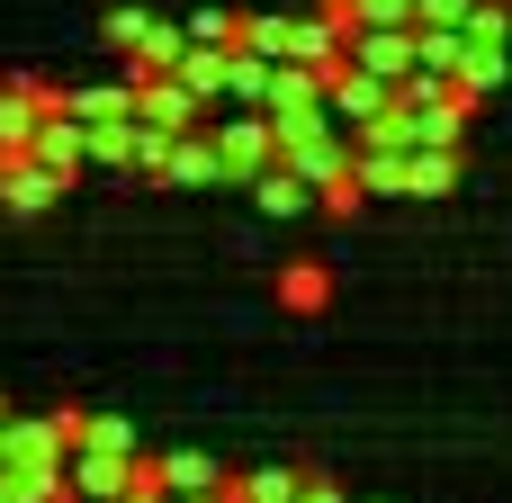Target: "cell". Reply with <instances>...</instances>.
<instances>
[{
  "instance_id": "obj_1",
  "label": "cell",
  "mask_w": 512,
  "mask_h": 503,
  "mask_svg": "<svg viewBox=\"0 0 512 503\" xmlns=\"http://www.w3.org/2000/svg\"><path fill=\"white\" fill-rule=\"evenodd\" d=\"M207 126H216V144H225V180L279 171V117H270V108H216Z\"/></svg>"
},
{
  "instance_id": "obj_2",
  "label": "cell",
  "mask_w": 512,
  "mask_h": 503,
  "mask_svg": "<svg viewBox=\"0 0 512 503\" xmlns=\"http://www.w3.org/2000/svg\"><path fill=\"white\" fill-rule=\"evenodd\" d=\"M135 486H144V450H99V441L72 450V495L81 503H126Z\"/></svg>"
},
{
  "instance_id": "obj_3",
  "label": "cell",
  "mask_w": 512,
  "mask_h": 503,
  "mask_svg": "<svg viewBox=\"0 0 512 503\" xmlns=\"http://www.w3.org/2000/svg\"><path fill=\"white\" fill-rule=\"evenodd\" d=\"M63 171L45 162V153H0V207L9 216H45V207H63Z\"/></svg>"
},
{
  "instance_id": "obj_4",
  "label": "cell",
  "mask_w": 512,
  "mask_h": 503,
  "mask_svg": "<svg viewBox=\"0 0 512 503\" xmlns=\"http://www.w3.org/2000/svg\"><path fill=\"white\" fill-rule=\"evenodd\" d=\"M351 63H369V72H387L396 90L423 72V27H360L351 36Z\"/></svg>"
},
{
  "instance_id": "obj_5",
  "label": "cell",
  "mask_w": 512,
  "mask_h": 503,
  "mask_svg": "<svg viewBox=\"0 0 512 503\" xmlns=\"http://www.w3.org/2000/svg\"><path fill=\"white\" fill-rule=\"evenodd\" d=\"M126 81H135V108H144L153 126H207V117H216L180 72H126Z\"/></svg>"
},
{
  "instance_id": "obj_6",
  "label": "cell",
  "mask_w": 512,
  "mask_h": 503,
  "mask_svg": "<svg viewBox=\"0 0 512 503\" xmlns=\"http://www.w3.org/2000/svg\"><path fill=\"white\" fill-rule=\"evenodd\" d=\"M387 99H396V81H387V72H369V63H333V117H342L351 135H360Z\"/></svg>"
},
{
  "instance_id": "obj_7",
  "label": "cell",
  "mask_w": 512,
  "mask_h": 503,
  "mask_svg": "<svg viewBox=\"0 0 512 503\" xmlns=\"http://www.w3.org/2000/svg\"><path fill=\"white\" fill-rule=\"evenodd\" d=\"M162 180H171V189H216V180H225V144H216V126H180Z\"/></svg>"
},
{
  "instance_id": "obj_8",
  "label": "cell",
  "mask_w": 512,
  "mask_h": 503,
  "mask_svg": "<svg viewBox=\"0 0 512 503\" xmlns=\"http://www.w3.org/2000/svg\"><path fill=\"white\" fill-rule=\"evenodd\" d=\"M252 207L288 225V216H315V207H324V189H315L306 171H288V162H279V171H261V180H252Z\"/></svg>"
},
{
  "instance_id": "obj_9",
  "label": "cell",
  "mask_w": 512,
  "mask_h": 503,
  "mask_svg": "<svg viewBox=\"0 0 512 503\" xmlns=\"http://www.w3.org/2000/svg\"><path fill=\"white\" fill-rule=\"evenodd\" d=\"M198 36H189V18H144V45L126 54V72H180V54H189Z\"/></svg>"
},
{
  "instance_id": "obj_10",
  "label": "cell",
  "mask_w": 512,
  "mask_h": 503,
  "mask_svg": "<svg viewBox=\"0 0 512 503\" xmlns=\"http://www.w3.org/2000/svg\"><path fill=\"white\" fill-rule=\"evenodd\" d=\"M180 81H189L207 108H225V90H234V45H189V54H180Z\"/></svg>"
},
{
  "instance_id": "obj_11",
  "label": "cell",
  "mask_w": 512,
  "mask_h": 503,
  "mask_svg": "<svg viewBox=\"0 0 512 503\" xmlns=\"http://www.w3.org/2000/svg\"><path fill=\"white\" fill-rule=\"evenodd\" d=\"M144 468H153L171 495H216V486H234V477H225L207 450H171V459H144Z\"/></svg>"
},
{
  "instance_id": "obj_12",
  "label": "cell",
  "mask_w": 512,
  "mask_h": 503,
  "mask_svg": "<svg viewBox=\"0 0 512 503\" xmlns=\"http://www.w3.org/2000/svg\"><path fill=\"white\" fill-rule=\"evenodd\" d=\"M279 306H288V315H324V306H333V270H324V261H288V270H279Z\"/></svg>"
},
{
  "instance_id": "obj_13",
  "label": "cell",
  "mask_w": 512,
  "mask_h": 503,
  "mask_svg": "<svg viewBox=\"0 0 512 503\" xmlns=\"http://www.w3.org/2000/svg\"><path fill=\"white\" fill-rule=\"evenodd\" d=\"M72 117H81V126H117V117H135V81L117 72V81H90V90H72Z\"/></svg>"
},
{
  "instance_id": "obj_14",
  "label": "cell",
  "mask_w": 512,
  "mask_h": 503,
  "mask_svg": "<svg viewBox=\"0 0 512 503\" xmlns=\"http://www.w3.org/2000/svg\"><path fill=\"white\" fill-rule=\"evenodd\" d=\"M360 180H369V198H414V153L360 144Z\"/></svg>"
},
{
  "instance_id": "obj_15",
  "label": "cell",
  "mask_w": 512,
  "mask_h": 503,
  "mask_svg": "<svg viewBox=\"0 0 512 503\" xmlns=\"http://www.w3.org/2000/svg\"><path fill=\"white\" fill-rule=\"evenodd\" d=\"M270 72H279V63H270L261 45H234V90H225V108H261V99H270Z\"/></svg>"
},
{
  "instance_id": "obj_16",
  "label": "cell",
  "mask_w": 512,
  "mask_h": 503,
  "mask_svg": "<svg viewBox=\"0 0 512 503\" xmlns=\"http://www.w3.org/2000/svg\"><path fill=\"white\" fill-rule=\"evenodd\" d=\"M459 189V144H414V198H450Z\"/></svg>"
},
{
  "instance_id": "obj_17",
  "label": "cell",
  "mask_w": 512,
  "mask_h": 503,
  "mask_svg": "<svg viewBox=\"0 0 512 503\" xmlns=\"http://www.w3.org/2000/svg\"><path fill=\"white\" fill-rule=\"evenodd\" d=\"M234 495H243V503H297V495H306V468H243Z\"/></svg>"
},
{
  "instance_id": "obj_18",
  "label": "cell",
  "mask_w": 512,
  "mask_h": 503,
  "mask_svg": "<svg viewBox=\"0 0 512 503\" xmlns=\"http://www.w3.org/2000/svg\"><path fill=\"white\" fill-rule=\"evenodd\" d=\"M135 117H144V108H135ZM135 117L90 126V162H99V171H135Z\"/></svg>"
},
{
  "instance_id": "obj_19",
  "label": "cell",
  "mask_w": 512,
  "mask_h": 503,
  "mask_svg": "<svg viewBox=\"0 0 512 503\" xmlns=\"http://www.w3.org/2000/svg\"><path fill=\"white\" fill-rule=\"evenodd\" d=\"M243 18H252V9H198L189 36H198V45H243Z\"/></svg>"
},
{
  "instance_id": "obj_20",
  "label": "cell",
  "mask_w": 512,
  "mask_h": 503,
  "mask_svg": "<svg viewBox=\"0 0 512 503\" xmlns=\"http://www.w3.org/2000/svg\"><path fill=\"white\" fill-rule=\"evenodd\" d=\"M144 18H153V9H108V18H99V45L135 54V45H144Z\"/></svg>"
},
{
  "instance_id": "obj_21",
  "label": "cell",
  "mask_w": 512,
  "mask_h": 503,
  "mask_svg": "<svg viewBox=\"0 0 512 503\" xmlns=\"http://www.w3.org/2000/svg\"><path fill=\"white\" fill-rule=\"evenodd\" d=\"M369 207V180H360V162L342 171V180H324V216H360Z\"/></svg>"
},
{
  "instance_id": "obj_22",
  "label": "cell",
  "mask_w": 512,
  "mask_h": 503,
  "mask_svg": "<svg viewBox=\"0 0 512 503\" xmlns=\"http://www.w3.org/2000/svg\"><path fill=\"white\" fill-rule=\"evenodd\" d=\"M81 441H99V450H135V423H126V414H90Z\"/></svg>"
},
{
  "instance_id": "obj_23",
  "label": "cell",
  "mask_w": 512,
  "mask_h": 503,
  "mask_svg": "<svg viewBox=\"0 0 512 503\" xmlns=\"http://www.w3.org/2000/svg\"><path fill=\"white\" fill-rule=\"evenodd\" d=\"M297 503H351V495H342L333 477H306V495H297Z\"/></svg>"
},
{
  "instance_id": "obj_24",
  "label": "cell",
  "mask_w": 512,
  "mask_h": 503,
  "mask_svg": "<svg viewBox=\"0 0 512 503\" xmlns=\"http://www.w3.org/2000/svg\"><path fill=\"white\" fill-rule=\"evenodd\" d=\"M315 9H333V18H342V27L360 36V0H315Z\"/></svg>"
},
{
  "instance_id": "obj_25",
  "label": "cell",
  "mask_w": 512,
  "mask_h": 503,
  "mask_svg": "<svg viewBox=\"0 0 512 503\" xmlns=\"http://www.w3.org/2000/svg\"><path fill=\"white\" fill-rule=\"evenodd\" d=\"M180 503H243V495H234V486H216V495H180Z\"/></svg>"
},
{
  "instance_id": "obj_26",
  "label": "cell",
  "mask_w": 512,
  "mask_h": 503,
  "mask_svg": "<svg viewBox=\"0 0 512 503\" xmlns=\"http://www.w3.org/2000/svg\"><path fill=\"white\" fill-rule=\"evenodd\" d=\"M0 503H18V495H9V477H0Z\"/></svg>"
},
{
  "instance_id": "obj_27",
  "label": "cell",
  "mask_w": 512,
  "mask_h": 503,
  "mask_svg": "<svg viewBox=\"0 0 512 503\" xmlns=\"http://www.w3.org/2000/svg\"><path fill=\"white\" fill-rule=\"evenodd\" d=\"M54 503H81V495H54Z\"/></svg>"
},
{
  "instance_id": "obj_28",
  "label": "cell",
  "mask_w": 512,
  "mask_h": 503,
  "mask_svg": "<svg viewBox=\"0 0 512 503\" xmlns=\"http://www.w3.org/2000/svg\"><path fill=\"white\" fill-rule=\"evenodd\" d=\"M0 423H9V405H0Z\"/></svg>"
}]
</instances>
